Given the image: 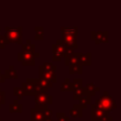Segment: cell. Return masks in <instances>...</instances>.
<instances>
[{
	"label": "cell",
	"instance_id": "cell-1",
	"mask_svg": "<svg viewBox=\"0 0 121 121\" xmlns=\"http://www.w3.org/2000/svg\"><path fill=\"white\" fill-rule=\"evenodd\" d=\"M95 105L97 108L106 111L108 113H110L112 110H114V109L117 108L116 101L109 95L108 92H104L103 95H101L99 99H96L95 100Z\"/></svg>",
	"mask_w": 121,
	"mask_h": 121
},
{
	"label": "cell",
	"instance_id": "cell-2",
	"mask_svg": "<svg viewBox=\"0 0 121 121\" xmlns=\"http://www.w3.org/2000/svg\"><path fill=\"white\" fill-rule=\"evenodd\" d=\"M22 30L23 28L21 26H18V27L6 26L4 36L6 38L7 44H9V43L22 44Z\"/></svg>",
	"mask_w": 121,
	"mask_h": 121
},
{
	"label": "cell",
	"instance_id": "cell-3",
	"mask_svg": "<svg viewBox=\"0 0 121 121\" xmlns=\"http://www.w3.org/2000/svg\"><path fill=\"white\" fill-rule=\"evenodd\" d=\"M91 121H112V117L108 115L104 110L97 108L95 104H91Z\"/></svg>",
	"mask_w": 121,
	"mask_h": 121
},
{
	"label": "cell",
	"instance_id": "cell-4",
	"mask_svg": "<svg viewBox=\"0 0 121 121\" xmlns=\"http://www.w3.org/2000/svg\"><path fill=\"white\" fill-rule=\"evenodd\" d=\"M65 50V44L62 42V40H57L56 43L52 44V60L54 61H60L61 58H63Z\"/></svg>",
	"mask_w": 121,
	"mask_h": 121
},
{
	"label": "cell",
	"instance_id": "cell-5",
	"mask_svg": "<svg viewBox=\"0 0 121 121\" xmlns=\"http://www.w3.org/2000/svg\"><path fill=\"white\" fill-rule=\"evenodd\" d=\"M17 60L22 62L23 65L34 66L35 65V55L28 52H19L17 54Z\"/></svg>",
	"mask_w": 121,
	"mask_h": 121
},
{
	"label": "cell",
	"instance_id": "cell-6",
	"mask_svg": "<svg viewBox=\"0 0 121 121\" xmlns=\"http://www.w3.org/2000/svg\"><path fill=\"white\" fill-rule=\"evenodd\" d=\"M91 39L93 41H95V43L96 44L108 43L109 42L108 31H92L91 32Z\"/></svg>",
	"mask_w": 121,
	"mask_h": 121
},
{
	"label": "cell",
	"instance_id": "cell-7",
	"mask_svg": "<svg viewBox=\"0 0 121 121\" xmlns=\"http://www.w3.org/2000/svg\"><path fill=\"white\" fill-rule=\"evenodd\" d=\"M35 103H45L47 105H51L53 103V97L48 95V93L36 94L34 95Z\"/></svg>",
	"mask_w": 121,
	"mask_h": 121
},
{
	"label": "cell",
	"instance_id": "cell-8",
	"mask_svg": "<svg viewBox=\"0 0 121 121\" xmlns=\"http://www.w3.org/2000/svg\"><path fill=\"white\" fill-rule=\"evenodd\" d=\"M61 40H62V42L64 43V44H65L66 46L72 47V48H74V49H77V48L78 47V42H77V36L62 34Z\"/></svg>",
	"mask_w": 121,
	"mask_h": 121
},
{
	"label": "cell",
	"instance_id": "cell-9",
	"mask_svg": "<svg viewBox=\"0 0 121 121\" xmlns=\"http://www.w3.org/2000/svg\"><path fill=\"white\" fill-rule=\"evenodd\" d=\"M44 78L52 83L57 82V75L55 72H48V71H43L41 68H39V78Z\"/></svg>",
	"mask_w": 121,
	"mask_h": 121
},
{
	"label": "cell",
	"instance_id": "cell-10",
	"mask_svg": "<svg viewBox=\"0 0 121 121\" xmlns=\"http://www.w3.org/2000/svg\"><path fill=\"white\" fill-rule=\"evenodd\" d=\"M22 89L24 92V95H36V89L35 86L29 82H23L22 83Z\"/></svg>",
	"mask_w": 121,
	"mask_h": 121
},
{
	"label": "cell",
	"instance_id": "cell-11",
	"mask_svg": "<svg viewBox=\"0 0 121 121\" xmlns=\"http://www.w3.org/2000/svg\"><path fill=\"white\" fill-rule=\"evenodd\" d=\"M82 110H83V108L81 107V105L79 103L74 104L73 107L69 111V114H70L71 117L80 118V117H82Z\"/></svg>",
	"mask_w": 121,
	"mask_h": 121
},
{
	"label": "cell",
	"instance_id": "cell-12",
	"mask_svg": "<svg viewBox=\"0 0 121 121\" xmlns=\"http://www.w3.org/2000/svg\"><path fill=\"white\" fill-rule=\"evenodd\" d=\"M91 97H92V96H91V95L84 90V88H83V94H82V95L80 96V98L78 99V103L81 105V107H82L83 109H86L87 106L91 104V100H92Z\"/></svg>",
	"mask_w": 121,
	"mask_h": 121
},
{
	"label": "cell",
	"instance_id": "cell-13",
	"mask_svg": "<svg viewBox=\"0 0 121 121\" xmlns=\"http://www.w3.org/2000/svg\"><path fill=\"white\" fill-rule=\"evenodd\" d=\"M79 62L82 66H89L92 64V54L87 52L85 54L79 52Z\"/></svg>",
	"mask_w": 121,
	"mask_h": 121
},
{
	"label": "cell",
	"instance_id": "cell-14",
	"mask_svg": "<svg viewBox=\"0 0 121 121\" xmlns=\"http://www.w3.org/2000/svg\"><path fill=\"white\" fill-rule=\"evenodd\" d=\"M4 75L6 77V78H10V79H17L18 78V73L17 70L15 69V67L11 64L9 65L4 72Z\"/></svg>",
	"mask_w": 121,
	"mask_h": 121
},
{
	"label": "cell",
	"instance_id": "cell-15",
	"mask_svg": "<svg viewBox=\"0 0 121 121\" xmlns=\"http://www.w3.org/2000/svg\"><path fill=\"white\" fill-rule=\"evenodd\" d=\"M30 116H31L30 121H43V119L44 118L43 112L35 108L30 109Z\"/></svg>",
	"mask_w": 121,
	"mask_h": 121
},
{
	"label": "cell",
	"instance_id": "cell-16",
	"mask_svg": "<svg viewBox=\"0 0 121 121\" xmlns=\"http://www.w3.org/2000/svg\"><path fill=\"white\" fill-rule=\"evenodd\" d=\"M18 99H14L11 104L9 105V112L13 113V112H23V105L18 103Z\"/></svg>",
	"mask_w": 121,
	"mask_h": 121
},
{
	"label": "cell",
	"instance_id": "cell-17",
	"mask_svg": "<svg viewBox=\"0 0 121 121\" xmlns=\"http://www.w3.org/2000/svg\"><path fill=\"white\" fill-rule=\"evenodd\" d=\"M67 66H68L70 75H74V74L81 75L82 74V67H83L82 65H80L78 63H70Z\"/></svg>",
	"mask_w": 121,
	"mask_h": 121
},
{
	"label": "cell",
	"instance_id": "cell-18",
	"mask_svg": "<svg viewBox=\"0 0 121 121\" xmlns=\"http://www.w3.org/2000/svg\"><path fill=\"white\" fill-rule=\"evenodd\" d=\"M60 31H61L62 34H65V35L78 36V28L77 26H62L60 28Z\"/></svg>",
	"mask_w": 121,
	"mask_h": 121
},
{
	"label": "cell",
	"instance_id": "cell-19",
	"mask_svg": "<svg viewBox=\"0 0 121 121\" xmlns=\"http://www.w3.org/2000/svg\"><path fill=\"white\" fill-rule=\"evenodd\" d=\"M22 51L23 52H28V53H31V54H34L36 53L35 51V44L31 43H30V40H26V43H22Z\"/></svg>",
	"mask_w": 121,
	"mask_h": 121
},
{
	"label": "cell",
	"instance_id": "cell-20",
	"mask_svg": "<svg viewBox=\"0 0 121 121\" xmlns=\"http://www.w3.org/2000/svg\"><path fill=\"white\" fill-rule=\"evenodd\" d=\"M83 88H84V90H85L91 96L95 95V94H96L97 92H99V90H100V88L97 87V86H95L94 83H88V84L85 85Z\"/></svg>",
	"mask_w": 121,
	"mask_h": 121
},
{
	"label": "cell",
	"instance_id": "cell-21",
	"mask_svg": "<svg viewBox=\"0 0 121 121\" xmlns=\"http://www.w3.org/2000/svg\"><path fill=\"white\" fill-rule=\"evenodd\" d=\"M39 68H41L43 71H48V72H56L57 70V66L52 64L51 62H43L42 65L39 66Z\"/></svg>",
	"mask_w": 121,
	"mask_h": 121
},
{
	"label": "cell",
	"instance_id": "cell-22",
	"mask_svg": "<svg viewBox=\"0 0 121 121\" xmlns=\"http://www.w3.org/2000/svg\"><path fill=\"white\" fill-rule=\"evenodd\" d=\"M60 91L61 92H72V87H71V83H70V79L69 78H65L63 83L60 85Z\"/></svg>",
	"mask_w": 121,
	"mask_h": 121
},
{
	"label": "cell",
	"instance_id": "cell-23",
	"mask_svg": "<svg viewBox=\"0 0 121 121\" xmlns=\"http://www.w3.org/2000/svg\"><path fill=\"white\" fill-rule=\"evenodd\" d=\"M36 35H35V40L36 41H43V26H36L34 28Z\"/></svg>",
	"mask_w": 121,
	"mask_h": 121
},
{
	"label": "cell",
	"instance_id": "cell-24",
	"mask_svg": "<svg viewBox=\"0 0 121 121\" xmlns=\"http://www.w3.org/2000/svg\"><path fill=\"white\" fill-rule=\"evenodd\" d=\"M73 99L76 101H78V99L80 98V96L82 95V94H83V87L81 86V87H78V88H77V89H74L73 91Z\"/></svg>",
	"mask_w": 121,
	"mask_h": 121
},
{
	"label": "cell",
	"instance_id": "cell-25",
	"mask_svg": "<svg viewBox=\"0 0 121 121\" xmlns=\"http://www.w3.org/2000/svg\"><path fill=\"white\" fill-rule=\"evenodd\" d=\"M13 95H14V96H15L18 100L23 99L24 92H23L22 87H14V88H13Z\"/></svg>",
	"mask_w": 121,
	"mask_h": 121
},
{
	"label": "cell",
	"instance_id": "cell-26",
	"mask_svg": "<svg viewBox=\"0 0 121 121\" xmlns=\"http://www.w3.org/2000/svg\"><path fill=\"white\" fill-rule=\"evenodd\" d=\"M38 83L39 85L43 86V87H46V88H51L53 86V83L47 79L44 78H38Z\"/></svg>",
	"mask_w": 121,
	"mask_h": 121
},
{
	"label": "cell",
	"instance_id": "cell-27",
	"mask_svg": "<svg viewBox=\"0 0 121 121\" xmlns=\"http://www.w3.org/2000/svg\"><path fill=\"white\" fill-rule=\"evenodd\" d=\"M82 86V79L79 78H74L72 83H71V87H72V91L74 89H77L78 87H81Z\"/></svg>",
	"mask_w": 121,
	"mask_h": 121
},
{
	"label": "cell",
	"instance_id": "cell-28",
	"mask_svg": "<svg viewBox=\"0 0 121 121\" xmlns=\"http://www.w3.org/2000/svg\"><path fill=\"white\" fill-rule=\"evenodd\" d=\"M57 121H70V118L65 115L64 112H57Z\"/></svg>",
	"mask_w": 121,
	"mask_h": 121
},
{
	"label": "cell",
	"instance_id": "cell-29",
	"mask_svg": "<svg viewBox=\"0 0 121 121\" xmlns=\"http://www.w3.org/2000/svg\"><path fill=\"white\" fill-rule=\"evenodd\" d=\"M5 103H6V93L4 91H2L1 88H0V108Z\"/></svg>",
	"mask_w": 121,
	"mask_h": 121
},
{
	"label": "cell",
	"instance_id": "cell-30",
	"mask_svg": "<svg viewBox=\"0 0 121 121\" xmlns=\"http://www.w3.org/2000/svg\"><path fill=\"white\" fill-rule=\"evenodd\" d=\"M43 112V117H45V118H49V117H51L52 116V111L47 107L46 109H44V110H43L42 111Z\"/></svg>",
	"mask_w": 121,
	"mask_h": 121
},
{
	"label": "cell",
	"instance_id": "cell-31",
	"mask_svg": "<svg viewBox=\"0 0 121 121\" xmlns=\"http://www.w3.org/2000/svg\"><path fill=\"white\" fill-rule=\"evenodd\" d=\"M48 107V105L47 104H45V103H35V109H37V110H40V111H43V110H44V109H46Z\"/></svg>",
	"mask_w": 121,
	"mask_h": 121
},
{
	"label": "cell",
	"instance_id": "cell-32",
	"mask_svg": "<svg viewBox=\"0 0 121 121\" xmlns=\"http://www.w3.org/2000/svg\"><path fill=\"white\" fill-rule=\"evenodd\" d=\"M7 45V42H6V38L4 35H0V49L5 48Z\"/></svg>",
	"mask_w": 121,
	"mask_h": 121
},
{
	"label": "cell",
	"instance_id": "cell-33",
	"mask_svg": "<svg viewBox=\"0 0 121 121\" xmlns=\"http://www.w3.org/2000/svg\"><path fill=\"white\" fill-rule=\"evenodd\" d=\"M6 77H5V75L4 74H2V72H1V70H0V83H4L5 81H6Z\"/></svg>",
	"mask_w": 121,
	"mask_h": 121
},
{
	"label": "cell",
	"instance_id": "cell-34",
	"mask_svg": "<svg viewBox=\"0 0 121 121\" xmlns=\"http://www.w3.org/2000/svg\"><path fill=\"white\" fill-rule=\"evenodd\" d=\"M43 121H53V120L51 119V117H49V118H45V117H44V118L43 119Z\"/></svg>",
	"mask_w": 121,
	"mask_h": 121
},
{
	"label": "cell",
	"instance_id": "cell-35",
	"mask_svg": "<svg viewBox=\"0 0 121 121\" xmlns=\"http://www.w3.org/2000/svg\"><path fill=\"white\" fill-rule=\"evenodd\" d=\"M0 32H1V27H0Z\"/></svg>",
	"mask_w": 121,
	"mask_h": 121
},
{
	"label": "cell",
	"instance_id": "cell-36",
	"mask_svg": "<svg viewBox=\"0 0 121 121\" xmlns=\"http://www.w3.org/2000/svg\"><path fill=\"white\" fill-rule=\"evenodd\" d=\"M0 121H1V117H0Z\"/></svg>",
	"mask_w": 121,
	"mask_h": 121
}]
</instances>
